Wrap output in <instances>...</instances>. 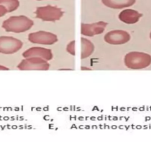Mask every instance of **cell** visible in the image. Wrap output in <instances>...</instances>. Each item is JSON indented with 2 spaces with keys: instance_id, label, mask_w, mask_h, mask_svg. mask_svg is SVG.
Returning <instances> with one entry per match:
<instances>
[{
  "instance_id": "cell-7",
  "label": "cell",
  "mask_w": 151,
  "mask_h": 142,
  "mask_svg": "<svg viewBox=\"0 0 151 142\" xmlns=\"http://www.w3.org/2000/svg\"><path fill=\"white\" fill-rule=\"evenodd\" d=\"M131 37L128 32L123 30H113L104 35V40L107 44L120 45L130 42Z\"/></svg>"
},
{
  "instance_id": "cell-12",
  "label": "cell",
  "mask_w": 151,
  "mask_h": 142,
  "mask_svg": "<svg viewBox=\"0 0 151 142\" xmlns=\"http://www.w3.org/2000/svg\"><path fill=\"white\" fill-rule=\"evenodd\" d=\"M81 59H85L91 56L95 50L93 43L85 37L81 38Z\"/></svg>"
},
{
  "instance_id": "cell-17",
  "label": "cell",
  "mask_w": 151,
  "mask_h": 142,
  "mask_svg": "<svg viewBox=\"0 0 151 142\" xmlns=\"http://www.w3.org/2000/svg\"><path fill=\"white\" fill-rule=\"evenodd\" d=\"M81 70H91V68L85 67H81Z\"/></svg>"
},
{
  "instance_id": "cell-10",
  "label": "cell",
  "mask_w": 151,
  "mask_h": 142,
  "mask_svg": "<svg viewBox=\"0 0 151 142\" xmlns=\"http://www.w3.org/2000/svg\"><path fill=\"white\" fill-rule=\"evenodd\" d=\"M142 16V14L139 11L130 8L123 10L119 14V19L120 21L127 24H136L140 20Z\"/></svg>"
},
{
  "instance_id": "cell-3",
  "label": "cell",
  "mask_w": 151,
  "mask_h": 142,
  "mask_svg": "<svg viewBox=\"0 0 151 142\" xmlns=\"http://www.w3.org/2000/svg\"><path fill=\"white\" fill-rule=\"evenodd\" d=\"M64 11L61 8L52 5L37 7L35 11L36 18L44 22H56L62 19Z\"/></svg>"
},
{
  "instance_id": "cell-9",
  "label": "cell",
  "mask_w": 151,
  "mask_h": 142,
  "mask_svg": "<svg viewBox=\"0 0 151 142\" xmlns=\"http://www.w3.org/2000/svg\"><path fill=\"white\" fill-rule=\"evenodd\" d=\"M24 58L28 57H40L47 61H50L53 59V54L50 49L41 47H32L26 50L22 53Z\"/></svg>"
},
{
  "instance_id": "cell-11",
  "label": "cell",
  "mask_w": 151,
  "mask_h": 142,
  "mask_svg": "<svg viewBox=\"0 0 151 142\" xmlns=\"http://www.w3.org/2000/svg\"><path fill=\"white\" fill-rule=\"evenodd\" d=\"M136 0H101L103 5L112 9H124L133 6Z\"/></svg>"
},
{
  "instance_id": "cell-4",
  "label": "cell",
  "mask_w": 151,
  "mask_h": 142,
  "mask_svg": "<svg viewBox=\"0 0 151 142\" xmlns=\"http://www.w3.org/2000/svg\"><path fill=\"white\" fill-rule=\"evenodd\" d=\"M17 68L20 70L46 71L50 68V64L42 58L28 57L22 59L17 65Z\"/></svg>"
},
{
  "instance_id": "cell-14",
  "label": "cell",
  "mask_w": 151,
  "mask_h": 142,
  "mask_svg": "<svg viewBox=\"0 0 151 142\" xmlns=\"http://www.w3.org/2000/svg\"><path fill=\"white\" fill-rule=\"evenodd\" d=\"M75 45L76 42L74 40L71 41L68 44L66 47V50L69 54L72 55V56H75L76 55V50H75Z\"/></svg>"
},
{
  "instance_id": "cell-16",
  "label": "cell",
  "mask_w": 151,
  "mask_h": 142,
  "mask_svg": "<svg viewBox=\"0 0 151 142\" xmlns=\"http://www.w3.org/2000/svg\"><path fill=\"white\" fill-rule=\"evenodd\" d=\"M9 68L7 67L4 66V65H0V70H9Z\"/></svg>"
},
{
  "instance_id": "cell-15",
  "label": "cell",
  "mask_w": 151,
  "mask_h": 142,
  "mask_svg": "<svg viewBox=\"0 0 151 142\" xmlns=\"http://www.w3.org/2000/svg\"><path fill=\"white\" fill-rule=\"evenodd\" d=\"M8 13V10H7V8H5V6H3V5H0V17L4 16L6 15Z\"/></svg>"
},
{
  "instance_id": "cell-8",
  "label": "cell",
  "mask_w": 151,
  "mask_h": 142,
  "mask_svg": "<svg viewBox=\"0 0 151 142\" xmlns=\"http://www.w3.org/2000/svg\"><path fill=\"white\" fill-rule=\"evenodd\" d=\"M108 23L99 21L95 23H82L81 24V34L88 37H95L104 33Z\"/></svg>"
},
{
  "instance_id": "cell-18",
  "label": "cell",
  "mask_w": 151,
  "mask_h": 142,
  "mask_svg": "<svg viewBox=\"0 0 151 142\" xmlns=\"http://www.w3.org/2000/svg\"><path fill=\"white\" fill-rule=\"evenodd\" d=\"M150 39H151V32H150Z\"/></svg>"
},
{
  "instance_id": "cell-5",
  "label": "cell",
  "mask_w": 151,
  "mask_h": 142,
  "mask_svg": "<svg viewBox=\"0 0 151 142\" xmlns=\"http://www.w3.org/2000/svg\"><path fill=\"white\" fill-rule=\"evenodd\" d=\"M28 41L33 44L52 45L59 41L58 37L51 32L40 30L33 32L28 35Z\"/></svg>"
},
{
  "instance_id": "cell-2",
  "label": "cell",
  "mask_w": 151,
  "mask_h": 142,
  "mask_svg": "<svg viewBox=\"0 0 151 142\" xmlns=\"http://www.w3.org/2000/svg\"><path fill=\"white\" fill-rule=\"evenodd\" d=\"M124 64L129 69H144L151 65V56L144 52H129L124 56Z\"/></svg>"
},
{
  "instance_id": "cell-6",
  "label": "cell",
  "mask_w": 151,
  "mask_h": 142,
  "mask_svg": "<svg viewBox=\"0 0 151 142\" xmlns=\"http://www.w3.org/2000/svg\"><path fill=\"white\" fill-rule=\"evenodd\" d=\"M23 42L21 40L13 37H0V53L14 54L22 49Z\"/></svg>"
},
{
  "instance_id": "cell-19",
  "label": "cell",
  "mask_w": 151,
  "mask_h": 142,
  "mask_svg": "<svg viewBox=\"0 0 151 142\" xmlns=\"http://www.w3.org/2000/svg\"><path fill=\"white\" fill-rule=\"evenodd\" d=\"M37 1H42V0H37Z\"/></svg>"
},
{
  "instance_id": "cell-1",
  "label": "cell",
  "mask_w": 151,
  "mask_h": 142,
  "mask_svg": "<svg viewBox=\"0 0 151 142\" xmlns=\"http://www.w3.org/2000/svg\"><path fill=\"white\" fill-rule=\"evenodd\" d=\"M34 25V22L29 17L24 15L12 16L2 23V28L6 32L21 33L27 31Z\"/></svg>"
},
{
  "instance_id": "cell-13",
  "label": "cell",
  "mask_w": 151,
  "mask_h": 142,
  "mask_svg": "<svg viewBox=\"0 0 151 142\" xmlns=\"http://www.w3.org/2000/svg\"><path fill=\"white\" fill-rule=\"evenodd\" d=\"M0 5L5 6L8 13H11L18 9L20 3L19 0H0Z\"/></svg>"
}]
</instances>
